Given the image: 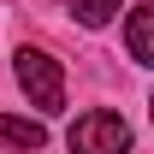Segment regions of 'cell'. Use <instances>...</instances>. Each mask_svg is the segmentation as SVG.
<instances>
[{
  "instance_id": "obj_1",
  "label": "cell",
  "mask_w": 154,
  "mask_h": 154,
  "mask_svg": "<svg viewBox=\"0 0 154 154\" xmlns=\"http://www.w3.org/2000/svg\"><path fill=\"white\" fill-rule=\"evenodd\" d=\"M12 71H18V89L30 95V107H42V113H59V107H65V71H59L54 54H42V48H18Z\"/></svg>"
},
{
  "instance_id": "obj_2",
  "label": "cell",
  "mask_w": 154,
  "mask_h": 154,
  "mask_svg": "<svg viewBox=\"0 0 154 154\" xmlns=\"http://www.w3.org/2000/svg\"><path fill=\"white\" fill-rule=\"evenodd\" d=\"M71 148L77 154H125L131 148V125L119 113H107V107H95V113H83L71 125Z\"/></svg>"
},
{
  "instance_id": "obj_3",
  "label": "cell",
  "mask_w": 154,
  "mask_h": 154,
  "mask_svg": "<svg viewBox=\"0 0 154 154\" xmlns=\"http://www.w3.org/2000/svg\"><path fill=\"white\" fill-rule=\"evenodd\" d=\"M125 48L136 65H154V6H136L125 18Z\"/></svg>"
},
{
  "instance_id": "obj_4",
  "label": "cell",
  "mask_w": 154,
  "mask_h": 154,
  "mask_svg": "<svg viewBox=\"0 0 154 154\" xmlns=\"http://www.w3.org/2000/svg\"><path fill=\"white\" fill-rule=\"evenodd\" d=\"M0 148H48V125H42V119L0 113Z\"/></svg>"
},
{
  "instance_id": "obj_5",
  "label": "cell",
  "mask_w": 154,
  "mask_h": 154,
  "mask_svg": "<svg viewBox=\"0 0 154 154\" xmlns=\"http://www.w3.org/2000/svg\"><path fill=\"white\" fill-rule=\"evenodd\" d=\"M113 12H125V0H77V18L89 24V30H101Z\"/></svg>"
}]
</instances>
